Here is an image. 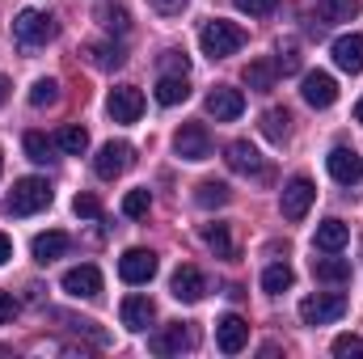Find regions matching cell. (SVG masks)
<instances>
[{
    "instance_id": "cell-33",
    "label": "cell",
    "mask_w": 363,
    "mask_h": 359,
    "mask_svg": "<svg viewBox=\"0 0 363 359\" xmlns=\"http://www.w3.org/2000/svg\"><path fill=\"white\" fill-rule=\"evenodd\" d=\"M287 123H291L287 110H267V114H262V131H267V140L283 144V140H287Z\"/></svg>"
},
{
    "instance_id": "cell-42",
    "label": "cell",
    "mask_w": 363,
    "mask_h": 359,
    "mask_svg": "<svg viewBox=\"0 0 363 359\" xmlns=\"http://www.w3.org/2000/svg\"><path fill=\"white\" fill-rule=\"evenodd\" d=\"M148 4H152L157 13H182V9H186V0H148Z\"/></svg>"
},
{
    "instance_id": "cell-13",
    "label": "cell",
    "mask_w": 363,
    "mask_h": 359,
    "mask_svg": "<svg viewBox=\"0 0 363 359\" xmlns=\"http://www.w3.org/2000/svg\"><path fill=\"white\" fill-rule=\"evenodd\" d=\"M325 165H330V178L342 182V186H355L363 178V157L355 148H347V144H338L330 157H325Z\"/></svg>"
},
{
    "instance_id": "cell-37",
    "label": "cell",
    "mask_w": 363,
    "mask_h": 359,
    "mask_svg": "<svg viewBox=\"0 0 363 359\" xmlns=\"http://www.w3.org/2000/svg\"><path fill=\"white\" fill-rule=\"evenodd\" d=\"M274 68H279L283 77L300 68V55H296V43H279V55H274Z\"/></svg>"
},
{
    "instance_id": "cell-46",
    "label": "cell",
    "mask_w": 363,
    "mask_h": 359,
    "mask_svg": "<svg viewBox=\"0 0 363 359\" xmlns=\"http://www.w3.org/2000/svg\"><path fill=\"white\" fill-rule=\"evenodd\" d=\"M0 170H4V157H0Z\"/></svg>"
},
{
    "instance_id": "cell-5",
    "label": "cell",
    "mask_w": 363,
    "mask_h": 359,
    "mask_svg": "<svg viewBox=\"0 0 363 359\" xmlns=\"http://www.w3.org/2000/svg\"><path fill=\"white\" fill-rule=\"evenodd\" d=\"M131 161H135V148L131 144H123V140H110V144H101L97 148V157H93V174L106 182H114L118 174H127L131 170Z\"/></svg>"
},
{
    "instance_id": "cell-7",
    "label": "cell",
    "mask_w": 363,
    "mask_h": 359,
    "mask_svg": "<svg viewBox=\"0 0 363 359\" xmlns=\"http://www.w3.org/2000/svg\"><path fill=\"white\" fill-rule=\"evenodd\" d=\"M216 347H220L224 355H241V351L250 347V321L237 317V313H224V317L216 321Z\"/></svg>"
},
{
    "instance_id": "cell-14",
    "label": "cell",
    "mask_w": 363,
    "mask_h": 359,
    "mask_svg": "<svg viewBox=\"0 0 363 359\" xmlns=\"http://www.w3.org/2000/svg\"><path fill=\"white\" fill-rule=\"evenodd\" d=\"M169 292H174V300H182V304H199L207 296V279H203L199 267H178L174 279H169Z\"/></svg>"
},
{
    "instance_id": "cell-31",
    "label": "cell",
    "mask_w": 363,
    "mask_h": 359,
    "mask_svg": "<svg viewBox=\"0 0 363 359\" xmlns=\"http://www.w3.org/2000/svg\"><path fill=\"white\" fill-rule=\"evenodd\" d=\"M148 207H152V194H148L144 186L123 194V216H127V220H144V216H148Z\"/></svg>"
},
{
    "instance_id": "cell-18",
    "label": "cell",
    "mask_w": 363,
    "mask_h": 359,
    "mask_svg": "<svg viewBox=\"0 0 363 359\" xmlns=\"http://www.w3.org/2000/svg\"><path fill=\"white\" fill-rule=\"evenodd\" d=\"M194 343H199L194 330L182 326V321H174V326H165V330L152 338V351H157V355H182V351H190Z\"/></svg>"
},
{
    "instance_id": "cell-28",
    "label": "cell",
    "mask_w": 363,
    "mask_h": 359,
    "mask_svg": "<svg viewBox=\"0 0 363 359\" xmlns=\"http://www.w3.org/2000/svg\"><path fill=\"white\" fill-rule=\"evenodd\" d=\"M291 283H296V275H291V267H287V263H271V267L262 270V292H271V296L287 292Z\"/></svg>"
},
{
    "instance_id": "cell-15",
    "label": "cell",
    "mask_w": 363,
    "mask_h": 359,
    "mask_svg": "<svg viewBox=\"0 0 363 359\" xmlns=\"http://www.w3.org/2000/svg\"><path fill=\"white\" fill-rule=\"evenodd\" d=\"M300 93H304V101H308L313 110H330V106L338 101V81H334L330 72H308L304 85H300Z\"/></svg>"
},
{
    "instance_id": "cell-43",
    "label": "cell",
    "mask_w": 363,
    "mask_h": 359,
    "mask_svg": "<svg viewBox=\"0 0 363 359\" xmlns=\"http://www.w3.org/2000/svg\"><path fill=\"white\" fill-rule=\"evenodd\" d=\"M9 258H13V241H9V237H4V233H0V267H4V263H9Z\"/></svg>"
},
{
    "instance_id": "cell-32",
    "label": "cell",
    "mask_w": 363,
    "mask_h": 359,
    "mask_svg": "<svg viewBox=\"0 0 363 359\" xmlns=\"http://www.w3.org/2000/svg\"><path fill=\"white\" fill-rule=\"evenodd\" d=\"M55 101H60V85H55L51 77H43V81H34V85H30V106H34V110L55 106Z\"/></svg>"
},
{
    "instance_id": "cell-6",
    "label": "cell",
    "mask_w": 363,
    "mask_h": 359,
    "mask_svg": "<svg viewBox=\"0 0 363 359\" xmlns=\"http://www.w3.org/2000/svg\"><path fill=\"white\" fill-rule=\"evenodd\" d=\"M313 199H317V186L308 178H291L283 186V194H279V207H283V220H304L308 216V207H313Z\"/></svg>"
},
{
    "instance_id": "cell-34",
    "label": "cell",
    "mask_w": 363,
    "mask_h": 359,
    "mask_svg": "<svg viewBox=\"0 0 363 359\" xmlns=\"http://www.w3.org/2000/svg\"><path fill=\"white\" fill-rule=\"evenodd\" d=\"M325 17L330 21H351V17H359V0H325Z\"/></svg>"
},
{
    "instance_id": "cell-12",
    "label": "cell",
    "mask_w": 363,
    "mask_h": 359,
    "mask_svg": "<svg viewBox=\"0 0 363 359\" xmlns=\"http://www.w3.org/2000/svg\"><path fill=\"white\" fill-rule=\"evenodd\" d=\"M64 292L77 296V300H93V296H101V270L93 267V263H81V267L64 270Z\"/></svg>"
},
{
    "instance_id": "cell-9",
    "label": "cell",
    "mask_w": 363,
    "mask_h": 359,
    "mask_svg": "<svg viewBox=\"0 0 363 359\" xmlns=\"http://www.w3.org/2000/svg\"><path fill=\"white\" fill-rule=\"evenodd\" d=\"M106 110H110L114 123H140V114H144V93L135 89V85H118V89H110Z\"/></svg>"
},
{
    "instance_id": "cell-41",
    "label": "cell",
    "mask_w": 363,
    "mask_h": 359,
    "mask_svg": "<svg viewBox=\"0 0 363 359\" xmlns=\"http://www.w3.org/2000/svg\"><path fill=\"white\" fill-rule=\"evenodd\" d=\"M13 317H17V300H13L9 292H0V326H4V321H13Z\"/></svg>"
},
{
    "instance_id": "cell-20",
    "label": "cell",
    "mask_w": 363,
    "mask_h": 359,
    "mask_svg": "<svg viewBox=\"0 0 363 359\" xmlns=\"http://www.w3.org/2000/svg\"><path fill=\"white\" fill-rule=\"evenodd\" d=\"M334 64H338L342 72L359 77L363 72V34H342V38H334Z\"/></svg>"
},
{
    "instance_id": "cell-19",
    "label": "cell",
    "mask_w": 363,
    "mask_h": 359,
    "mask_svg": "<svg viewBox=\"0 0 363 359\" xmlns=\"http://www.w3.org/2000/svg\"><path fill=\"white\" fill-rule=\"evenodd\" d=\"M72 250V237L68 233H60V228H51V233H38L34 237V245H30V254H34V263H55V258H64Z\"/></svg>"
},
{
    "instance_id": "cell-3",
    "label": "cell",
    "mask_w": 363,
    "mask_h": 359,
    "mask_svg": "<svg viewBox=\"0 0 363 359\" xmlns=\"http://www.w3.org/2000/svg\"><path fill=\"white\" fill-rule=\"evenodd\" d=\"M338 317H347V296L342 292H317V296L300 300V321L304 326H330Z\"/></svg>"
},
{
    "instance_id": "cell-27",
    "label": "cell",
    "mask_w": 363,
    "mask_h": 359,
    "mask_svg": "<svg viewBox=\"0 0 363 359\" xmlns=\"http://www.w3.org/2000/svg\"><path fill=\"white\" fill-rule=\"evenodd\" d=\"M186 97H190L186 77H161V81H157V101H161V106H178Z\"/></svg>"
},
{
    "instance_id": "cell-4",
    "label": "cell",
    "mask_w": 363,
    "mask_h": 359,
    "mask_svg": "<svg viewBox=\"0 0 363 359\" xmlns=\"http://www.w3.org/2000/svg\"><path fill=\"white\" fill-rule=\"evenodd\" d=\"M13 38L21 47H43V43L55 38V21L47 13H38V9H21L17 21H13Z\"/></svg>"
},
{
    "instance_id": "cell-36",
    "label": "cell",
    "mask_w": 363,
    "mask_h": 359,
    "mask_svg": "<svg viewBox=\"0 0 363 359\" xmlns=\"http://www.w3.org/2000/svg\"><path fill=\"white\" fill-rule=\"evenodd\" d=\"M101 26H106L110 34H127V26H131V21H127V9H118V4H114V9H101Z\"/></svg>"
},
{
    "instance_id": "cell-39",
    "label": "cell",
    "mask_w": 363,
    "mask_h": 359,
    "mask_svg": "<svg viewBox=\"0 0 363 359\" xmlns=\"http://www.w3.org/2000/svg\"><path fill=\"white\" fill-rule=\"evenodd\" d=\"M161 68H165V77H186V72H190V60H186L182 51H165Z\"/></svg>"
},
{
    "instance_id": "cell-35",
    "label": "cell",
    "mask_w": 363,
    "mask_h": 359,
    "mask_svg": "<svg viewBox=\"0 0 363 359\" xmlns=\"http://www.w3.org/2000/svg\"><path fill=\"white\" fill-rule=\"evenodd\" d=\"M330 351H334L338 359H351V355H359V359H363V338H359V334H338Z\"/></svg>"
},
{
    "instance_id": "cell-1",
    "label": "cell",
    "mask_w": 363,
    "mask_h": 359,
    "mask_svg": "<svg viewBox=\"0 0 363 359\" xmlns=\"http://www.w3.org/2000/svg\"><path fill=\"white\" fill-rule=\"evenodd\" d=\"M199 47H203V55L207 60H224V55H237L241 47H245V30L237 26V21H207L203 30H199Z\"/></svg>"
},
{
    "instance_id": "cell-23",
    "label": "cell",
    "mask_w": 363,
    "mask_h": 359,
    "mask_svg": "<svg viewBox=\"0 0 363 359\" xmlns=\"http://www.w3.org/2000/svg\"><path fill=\"white\" fill-rule=\"evenodd\" d=\"M55 148L68 153V157H85V153H89V131L77 127V123H68V127L55 131Z\"/></svg>"
},
{
    "instance_id": "cell-2",
    "label": "cell",
    "mask_w": 363,
    "mask_h": 359,
    "mask_svg": "<svg viewBox=\"0 0 363 359\" xmlns=\"http://www.w3.org/2000/svg\"><path fill=\"white\" fill-rule=\"evenodd\" d=\"M51 199H55V190L47 186V178H21L13 182V194H9V216H34V211H43V207H51Z\"/></svg>"
},
{
    "instance_id": "cell-10",
    "label": "cell",
    "mask_w": 363,
    "mask_h": 359,
    "mask_svg": "<svg viewBox=\"0 0 363 359\" xmlns=\"http://www.w3.org/2000/svg\"><path fill=\"white\" fill-rule=\"evenodd\" d=\"M207 114H211L216 123H233V118H241V114H245V93L228 89V85H216V89L207 93Z\"/></svg>"
},
{
    "instance_id": "cell-21",
    "label": "cell",
    "mask_w": 363,
    "mask_h": 359,
    "mask_svg": "<svg viewBox=\"0 0 363 359\" xmlns=\"http://www.w3.org/2000/svg\"><path fill=\"white\" fill-rule=\"evenodd\" d=\"M347 241H351V228H347L342 220H334V216H330V220H321V224H317V250H321V254H342V250H347Z\"/></svg>"
},
{
    "instance_id": "cell-38",
    "label": "cell",
    "mask_w": 363,
    "mask_h": 359,
    "mask_svg": "<svg viewBox=\"0 0 363 359\" xmlns=\"http://www.w3.org/2000/svg\"><path fill=\"white\" fill-rule=\"evenodd\" d=\"M72 211H77L81 220H97V216H101V199H97V194H77V199H72Z\"/></svg>"
},
{
    "instance_id": "cell-44",
    "label": "cell",
    "mask_w": 363,
    "mask_h": 359,
    "mask_svg": "<svg viewBox=\"0 0 363 359\" xmlns=\"http://www.w3.org/2000/svg\"><path fill=\"white\" fill-rule=\"evenodd\" d=\"M4 97H9V81L0 77V106H4Z\"/></svg>"
},
{
    "instance_id": "cell-17",
    "label": "cell",
    "mask_w": 363,
    "mask_h": 359,
    "mask_svg": "<svg viewBox=\"0 0 363 359\" xmlns=\"http://www.w3.org/2000/svg\"><path fill=\"white\" fill-rule=\"evenodd\" d=\"M118 317H123V326H127V330H135V334H140V330H148V326L157 321V304H152L148 296H127V300L118 304Z\"/></svg>"
},
{
    "instance_id": "cell-29",
    "label": "cell",
    "mask_w": 363,
    "mask_h": 359,
    "mask_svg": "<svg viewBox=\"0 0 363 359\" xmlns=\"http://www.w3.org/2000/svg\"><path fill=\"white\" fill-rule=\"evenodd\" d=\"M194 199H199V207H224V203L233 199V190H228L224 182H199Z\"/></svg>"
},
{
    "instance_id": "cell-16",
    "label": "cell",
    "mask_w": 363,
    "mask_h": 359,
    "mask_svg": "<svg viewBox=\"0 0 363 359\" xmlns=\"http://www.w3.org/2000/svg\"><path fill=\"white\" fill-rule=\"evenodd\" d=\"M224 161H228V170H233V174H245V178H258V174L267 170L262 153H258V148H254L250 140H233V144H228V157H224Z\"/></svg>"
},
{
    "instance_id": "cell-22",
    "label": "cell",
    "mask_w": 363,
    "mask_h": 359,
    "mask_svg": "<svg viewBox=\"0 0 363 359\" xmlns=\"http://www.w3.org/2000/svg\"><path fill=\"white\" fill-rule=\"evenodd\" d=\"M274 81H279V68H274V60H250L245 64V85L258 93H271Z\"/></svg>"
},
{
    "instance_id": "cell-24",
    "label": "cell",
    "mask_w": 363,
    "mask_h": 359,
    "mask_svg": "<svg viewBox=\"0 0 363 359\" xmlns=\"http://www.w3.org/2000/svg\"><path fill=\"white\" fill-rule=\"evenodd\" d=\"M85 55H89L93 68H101V72H110V68H123V64H127V51H123L118 43H93Z\"/></svg>"
},
{
    "instance_id": "cell-11",
    "label": "cell",
    "mask_w": 363,
    "mask_h": 359,
    "mask_svg": "<svg viewBox=\"0 0 363 359\" xmlns=\"http://www.w3.org/2000/svg\"><path fill=\"white\" fill-rule=\"evenodd\" d=\"M118 275H123V283H131V287L152 283V275H157V254H152V250H127V254L118 258Z\"/></svg>"
},
{
    "instance_id": "cell-45",
    "label": "cell",
    "mask_w": 363,
    "mask_h": 359,
    "mask_svg": "<svg viewBox=\"0 0 363 359\" xmlns=\"http://www.w3.org/2000/svg\"><path fill=\"white\" fill-rule=\"evenodd\" d=\"M355 123H363V97L355 101Z\"/></svg>"
},
{
    "instance_id": "cell-25",
    "label": "cell",
    "mask_w": 363,
    "mask_h": 359,
    "mask_svg": "<svg viewBox=\"0 0 363 359\" xmlns=\"http://www.w3.org/2000/svg\"><path fill=\"white\" fill-rule=\"evenodd\" d=\"M203 245H207L216 258H233V254H237L228 224H203Z\"/></svg>"
},
{
    "instance_id": "cell-8",
    "label": "cell",
    "mask_w": 363,
    "mask_h": 359,
    "mask_svg": "<svg viewBox=\"0 0 363 359\" xmlns=\"http://www.w3.org/2000/svg\"><path fill=\"white\" fill-rule=\"evenodd\" d=\"M174 148H178L182 161H207L211 157V136L203 123H182L178 136H174Z\"/></svg>"
},
{
    "instance_id": "cell-40",
    "label": "cell",
    "mask_w": 363,
    "mask_h": 359,
    "mask_svg": "<svg viewBox=\"0 0 363 359\" xmlns=\"http://www.w3.org/2000/svg\"><path fill=\"white\" fill-rule=\"evenodd\" d=\"M241 13H250V17H267V13H274L279 9V0H233Z\"/></svg>"
},
{
    "instance_id": "cell-26",
    "label": "cell",
    "mask_w": 363,
    "mask_h": 359,
    "mask_svg": "<svg viewBox=\"0 0 363 359\" xmlns=\"http://www.w3.org/2000/svg\"><path fill=\"white\" fill-rule=\"evenodd\" d=\"M313 275H317L321 283H351V263L338 258V254H330V258H317V263H313Z\"/></svg>"
},
{
    "instance_id": "cell-30",
    "label": "cell",
    "mask_w": 363,
    "mask_h": 359,
    "mask_svg": "<svg viewBox=\"0 0 363 359\" xmlns=\"http://www.w3.org/2000/svg\"><path fill=\"white\" fill-rule=\"evenodd\" d=\"M51 148H55V140H47L43 131H26V157L34 165H47L51 161Z\"/></svg>"
}]
</instances>
